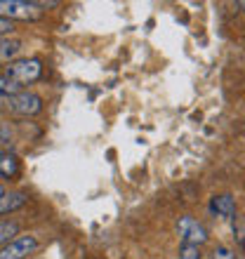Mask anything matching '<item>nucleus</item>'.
<instances>
[{
    "label": "nucleus",
    "mask_w": 245,
    "mask_h": 259,
    "mask_svg": "<svg viewBox=\"0 0 245 259\" xmlns=\"http://www.w3.org/2000/svg\"><path fill=\"white\" fill-rule=\"evenodd\" d=\"M3 193H5V189H3V186H0V196H3Z\"/></svg>",
    "instance_id": "f3484780"
},
{
    "label": "nucleus",
    "mask_w": 245,
    "mask_h": 259,
    "mask_svg": "<svg viewBox=\"0 0 245 259\" xmlns=\"http://www.w3.org/2000/svg\"><path fill=\"white\" fill-rule=\"evenodd\" d=\"M38 250V238L26 233V236H17L7 243L5 247H0V259H26L28 254H33Z\"/></svg>",
    "instance_id": "39448f33"
},
{
    "label": "nucleus",
    "mask_w": 245,
    "mask_h": 259,
    "mask_svg": "<svg viewBox=\"0 0 245 259\" xmlns=\"http://www.w3.org/2000/svg\"><path fill=\"white\" fill-rule=\"evenodd\" d=\"M212 259H236L233 257V252L229 250V247H224V245H219L215 252H212Z\"/></svg>",
    "instance_id": "ddd939ff"
},
{
    "label": "nucleus",
    "mask_w": 245,
    "mask_h": 259,
    "mask_svg": "<svg viewBox=\"0 0 245 259\" xmlns=\"http://www.w3.org/2000/svg\"><path fill=\"white\" fill-rule=\"evenodd\" d=\"M43 75V64L40 59H17L10 66L5 68V78L12 80L14 85H28V82H35Z\"/></svg>",
    "instance_id": "f257e3e1"
},
{
    "label": "nucleus",
    "mask_w": 245,
    "mask_h": 259,
    "mask_svg": "<svg viewBox=\"0 0 245 259\" xmlns=\"http://www.w3.org/2000/svg\"><path fill=\"white\" fill-rule=\"evenodd\" d=\"M12 31H14L12 21H7V19H3V17H0V38H7Z\"/></svg>",
    "instance_id": "4468645a"
},
{
    "label": "nucleus",
    "mask_w": 245,
    "mask_h": 259,
    "mask_svg": "<svg viewBox=\"0 0 245 259\" xmlns=\"http://www.w3.org/2000/svg\"><path fill=\"white\" fill-rule=\"evenodd\" d=\"M238 5H240V7H243V10H245V0H240V3H238Z\"/></svg>",
    "instance_id": "dca6fc26"
},
{
    "label": "nucleus",
    "mask_w": 245,
    "mask_h": 259,
    "mask_svg": "<svg viewBox=\"0 0 245 259\" xmlns=\"http://www.w3.org/2000/svg\"><path fill=\"white\" fill-rule=\"evenodd\" d=\"M12 139V130L7 127L5 123H0V144H5V142H10Z\"/></svg>",
    "instance_id": "2eb2a0df"
},
{
    "label": "nucleus",
    "mask_w": 245,
    "mask_h": 259,
    "mask_svg": "<svg viewBox=\"0 0 245 259\" xmlns=\"http://www.w3.org/2000/svg\"><path fill=\"white\" fill-rule=\"evenodd\" d=\"M17 236H19V224L17 222H12V219L10 222H0V247H5Z\"/></svg>",
    "instance_id": "9d476101"
},
{
    "label": "nucleus",
    "mask_w": 245,
    "mask_h": 259,
    "mask_svg": "<svg viewBox=\"0 0 245 259\" xmlns=\"http://www.w3.org/2000/svg\"><path fill=\"white\" fill-rule=\"evenodd\" d=\"M210 210L215 212V214H219V217H231L233 212H236V200H233V196H229V193L215 196L210 203Z\"/></svg>",
    "instance_id": "0eeeda50"
},
{
    "label": "nucleus",
    "mask_w": 245,
    "mask_h": 259,
    "mask_svg": "<svg viewBox=\"0 0 245 259\" xmlns=\"http://www.w3.org/2000/svg\"><path fill=\"white\" fill-rule=\"evenodd\" d=\"M177 233L182 243L186 245H196L200 247L203 243H208V231H205V226L198 222V219L189 217V214H184L182 219L177 222Z\"/></svg>",
    "instance_id": "20e7f679"
},
{
    "label": "nucleus",
    "mask_w": 245,
    "mask_h": 259,
    "mask_svg": "<svg viewBox=\"0 0 245 259\" xmlns=\"http://www.w3.org/2000/svg\"><path fill=\"white\" fill-rule=\"evenodd\" d=\"M19 92V85H14L12 80H7L5 75H0V97H12Z\"/></svg>",
    "instance_id": "9b49d317"
},
{
    "label": "nucleus",
    "mask_w": 245,
    "mask_h": 259,
    "mask_svg": "<svg viewBox=\"0 0 245 259\" xmlns=\"http://www.w3.org/2000/svg\"><path fill=\"white\" fill-rule=\"evenodd\" d=\"M43 14L38 3H26V0H0V17L7 21L21 19V21H33Z\"/></svg>",
    "instance_id": "f03ea898"
},
{
    "label": "nucleus",
    "mask_w": 245,
    "mask_h": 259,
    "mask_svg": "<svg viewBox=\"0 0 245 259\" xmlns=\"http://www.w3.org/2000/svg\"><path fill=\"white\" fill-rule=\"evenodd\" d=\"M21 52V40L17 38H0V62L12 64V59Z\"/></svg>",
    "instance_id": "1a4fd4ad"
},
{
    "label": "nucleus",
    "mask_w": 245,
    "mask_h": 259,
    "mask_svg": "<svg viewBox=\"0 0 245 259\" xmlns=\"http://www.w3.org/2000/svg\"><path fill=\"white\" fill-rule=\"evenodd\" d=\"M179 259H200V247L182 243V247H179Z\"/></svg>",
    "instance_id": "f8f14e48"
},
{
    "label": "nucleus",
    "mask_w": 245,
    "mask_h": 259,
    "mask_svg": "<svg viewBox=\"0 0 245 259\" xmlns=\"http://www.w3.org/2000/svg\"><path fill=\"white\" fill-rule=\"evenodd\" d=\"M28 196L24 191H5L0 196V214H10V212L24 207Z\"/></svg>",
    "instance_id": "423d86ee"
},
{
    "label": "nucleus",
    "mask_w": 245,
    "mask_h": 259,
    "mask_svg": "<svg viewBox=\"0 0 245 259\" xmlns=\"http://www.w3.org/2000/svg\"><path fill=\"white\" fill-rule=\"evenodd\" d=\"M19 158L14 153H0V177L5 179H14L19 175Z\"/></svg>",
    "instance_id": "6e6552de"
},
{
    "label": "nucleus",
    "mask_w": 245,
    "mask_h": 259,
    "mask_svg": "<svg viewBox=\"0 0 245 259\" xmlns=\"http://www.w3.org/2000/svg\"><path fill=\"white\" fill-rule=\"evenodd\" d=\"M7 111H12L17 116H35L43 111V99L35 92H17L7 97Z\"/></svg>",
    "instance_id": "7ed1b4c3"
}]
</instances>
